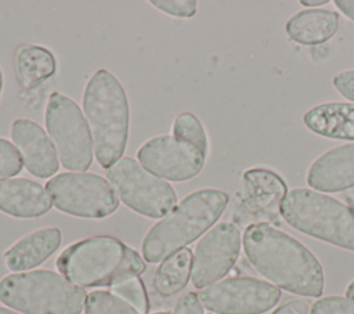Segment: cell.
Here are the masks:
<instances>
[{
  "label": "cell",
  "mask_w": 354,
  "mask_h": 314,
  "mask_svg": "<svg viewBox=\"0 0 354 314\" xmlns=\"http://www.w3.org/2000/svg\"><path fill=\"white\" fill-rule=\"evenodd\" d=\"M243 250L259 274L295 295L319 297L324 268L314 253L286 232L267 224H250L243 232Z\"/></svg>",
  "instance_id": "cell-1"
},
{
  "label": "cell",
  "mask_w": 354,
  "mask_h": 314,
  "mask_svg": "<svg viewBox=\"0 0 354 314\" xmlns=\"http://www.w3.org/2000/svg\"><path fill=\"white\" fill-rule=\"evenodd\" d=\"M83 111L95 159L109 169L122 158L129 138V100L120 80L109 71L98 69L86 84Z\"/></svg>",
  "instance_id": "cell-2"
},
{
  "label": "cell",
  "mask_w": 354,
  "mask_h": 314,
  "mask_svg": "<svg viewBox=\"0 0 354 314\" xmlns=\"http://www.w3.org/2000/svg\"><path fill=\"white\" fill-rule=\"evenodd\" d=\"M228 199L227 192L214 188L188 194L145 234L141 243L142 257L148 263H160L184 249L213 227L225 210Z\"/></svg>",
  "instance_id": "cell-3"
},
{
  "label": "cell",
  "mask_w": 354,
  "mask_h": 314,
  "mask_svg": "<svg viewBox=\"0 0 354 314\" xmlns=\"http://www.w3.org/2000/svg\"><path fill=\"white\" fill-rule=\"evenodd\" d=\"M58 271L82 288L113 286L145 271L141 256L115 237L98 235L65 248L57 257Z\"/></svg>",
  "instance_id": "cell-4"
},
{
  "label": "cell",
  "mask_w": 354,
  "mask_h": 314,
  "mask_svg": "<svg viewBox=\"0 0 354 314\" xmlns=\"http://www.w3.org/2000/svg\"><path fill=\"white\" fill-rule=\"evenodd\" d=\"M87 293L51 270L15 273L0 279V302L25 314H80Z\"/></svg>",
  "instance_id": "cell-5"
},
{
  "label": "cell",
  "mask_w": 354,
  "mask_h": 314,
  "mask_svg": "<svg viewBox=\"0 0 354 314\" xmlns=\"http://www.w3.org/2000/svg\"><path fill=\"white\" fill-rule=\"evenodd\" d=\"M281 216L295 230L354 252V209L311 188H293Z\"/></svg>",
  "instance_id": "cell-6"
},
{
  "label": "cell",
  "mask_w": 354,
  "mask_h": 314,
  "mask_svg": "<svg viewBox=\"0 0 354 314\" xmlns=\"http://www.w3.org/2000/svg\"><path fill=\"white\" fill-rule=\"evenodd\" d=\"M44 123L61 165L71 172H86L93 162V138L80 107L62 93L48 98Z\"/></svg>",
  "instance_id": "cell-7"
},
{
  "label": "cell",
  "mask_w": 354,
  "mask_h": 314,
  "mask_svg": "<svg viewBox=\"0 0 354 314\" xmlns=\"http://www.w3.org/2000/svg\"><path fill=\"white\" fill-rule=\"evenodd\" d=\"M106 177L118 198L145 217L160 219L177 203L174 188L133 158L119 159L108 169Z\"/></svg>",
  "instance_id": "cell-8"
},
{
  "label": "cell",
  "mask_w": 354,
  "mask_h": 314,
  "mask_svg": "<svg viewBox=\"0 0 354 314\" xmlns=\"http://www.w3.org/2000/svg\"><path fill=\"white\" fill-rule=\"evenodd\" d=\"M46 190L59 212L76 217L104 219L119 207L113 187L93 173L57 174L47 181Z\"/></svg>",
  "instance_id": "cell-9"
},
{
  "label": "cell",
  "mask_w": 354,
  "mask_h": 314,
  "mask_svg": "<svg viewBox=\"0 0 354 314\" xmlns=\"http://www.w3.org/2000/svg\"><path fill=\"white\" fill-rule=\"evenodd\" d=\"M202 306L214 314H263L281 299L278 286L254 277H232L203 288Z\"/></svg>",
  "instance_id": "cell-10"
},
{
  "label": "cell",
  "mask_w": 354,
  "mask_h": 314,
  "mask_svg": "<svg viewBox=\"0 0 354 314\" xmlns=\"http://www.w3.org/2000/svg\"><path fill=\"white\" fill-rule=\"evenodd\" d=\"M241 231L232 223H218L198 242L191 267V281L203 289L221 279L235 264L241 252Z\"/></svg>",
  "instance_id": "cell-11"
},
{
  "label": "cell",
  "mask_w": 354,
  "mask_h": 314,
  "mask_svg": "<svg viewBox=\"0 0 354 314\" xmlns=\"http://www.w3.org/2000/svg\"><path fill=\"white\" fill-rule=\"evenodd\" d=\"M138 162L151 173L170 181H187L203 169L206 155L173 136H156L137 151Z\"/></svg>",
  "instance_id": "cell-12"
},
{
  "label": "cell",
  "mask_w": 354,
  "mask_h": 314,
  "mask_svg": "<svg viewBox=\"0 0 354 314\" xmlns=\"http://www.w3.org/2000/svg\"><path fill=\"white\" fill-rule=\"evenodd\" d=\"M11 138L30 174L39 178H48L58 172L59 159L54 144L36 122L29 119L14 120Z\"/></svg>",
  "instance_id": "cell-13"
},
{
  "label": "cell",
  "mask_w": 354,
  "mask_h": 314,
  "mask_svg": "<svg viewBox=\"0 0 354 314\" xmlns=\"http://www.w3.org/2000/svg\"><path fill=\"white\" fill-rule=\"evenodd\" d=\"M306 181L317 192H340L354 187V142L318 156L308 167Z\"/></svg>",
  "instance_id": "cell-14"
},
{
  "label": "cell",
  "mask_w": 354,
  "mask_h": 314,
  "mask_svg": "<svg viewBox=\"0 0 354 314\" xmlns=\"http://www.w3.org/2000/svg\"><path fill=\"white\" fill-rule=\"evenodd\" d=\"M241 191L249 209L272 217L281 213V205L289 192L283 178L266 167L245 170L241 178Z\"/></svg>",
  "instance_id": "cell-15"
},
{
  "label": "cell",
  "mask_w": 354,
  "mask_h": 314,
  "mask_svg": "<svg viewBox=\"0 0 354 314\" xmlns=\"http://www.w3.org/2000/svg\"><path fill=\"white\" fill-rule=\"evenodd\" d=\"M51 207V196L39 183L28 178L0 181V212L18 219H33Z\"/></svg>",
  "instance_id": "cell-16"
},
{
  "label": "cell",
  "mask_w": 354,
  "mask_h": 314,
  "mask_svg": "<svg viewBox=\"0 0 354 314\" xmlns=\"http://www.w3.org/2000/svg\"><path fill=\"white\" fill-rule=\"evenodd\" d=\"M62 234L57 227L33 231L15 242L6 253L4 260L11 271H25L44 263L59 248Z\"/></svg>",
  "instance_id": "cell-17"
},
{
  "label": "cell",
  "mask_w": 354,
  "mask_h": 314,
  "mask_svg": "<svg viewBox=\"0 0 354 314\" xmlns=\"http://www.w3.org/2000/svg\"><path fill=\"white\" fill-rule=\"evenodd\" d=\"M303 122L318 136L354 141V104L351 102L315 105L304 113Z\"/></svg>",
  "instance_id": "cell-18"
},
{
  "label": "cell",
  "mask_w": 354,
  "mask_h": 314,
  "mask_svg": "<svg viewBox=\"0 0 354 314\" xmlns=\"http://www.w3.org/2000/svg\"><path fill=\"white\" fill-rule=\"evenodd\" d=\"M339 28V14L325 8L296 12L285 24L286 35L299 44L315 46L328 41Z\"/></svg>",
  "instance_id": "cell-19"
},
{
  "label": "cell",
  "mask_w": 354,
  "mask_h": 314,
  "mask_svg": "<svg viewBox=\"0 0 354 314\" xmlns=\"http://www.w3.org/2000/svg\"><path fill=\"white\" fill-rule=\"evenodd\" d=\"M57 68L54 54L41 46H22L15 54V72L26 90H33L48 80Z\"/></svg>",
  "instance_id": "cell-20"
},
{
  "label": "cell",
  "mask_w": 354,
  "mask_h": 314,
  "mask_svg": "<svg viewBox=\"0 0 354 314\" xmlns=\"http://www.w3.org/2000/svg\"><path fill=\"white\" fill-rule=\"evenodd\" d=\"M192 252L184 248L166 257L156 268L153 288L160 296H171L185 288L191 275Z\"/></svg>",
  "instance_id": "cell-21"
},
{
  "label": "cell",
  "mask_w": 354,
  "mask_h": 314,
  "mask_svg": "<svg viewBox=\"0 0 354 314\" xmlns=\"http://www.w3.org/2000/svg\"><path fill=\"white\" fill-rule=\"evenodd\" d=\"M173 137L195 145L205 155H207V151H209L207 134L202 123L194 113L183 112L176 118L173 124Z\"/></svg>",
  "instance_id": "cell-22"
},
{
  "label": "cell",
  "mask_w": 354,
  "mask_h": 314,
  "mask_svg": "<svg viewBox=\"0 0 354 314\" xmlns=\"http://www.w3.org/2000/svg\"><path fill=\"white\" fill-rule=\"evenodd\" d=\"M84 314H140L129 303L106 290H93L87 295Z\"/></svg>",
  "instance_id": "cell-23"
},
{
  "label": "cell",
  "mask_w": 354,
  "mask_h": 314,
  "mask_svg": "<svg viewBox=\"0 0 354 314\" xmlns=\"http://www.w3.org/2000/svg\"><path fill=\"white\" fill-rule=\"evenodd\" d=\"M111 292L120 297L122 300H124L126 303H129L140 314H148L149 300L144 282L138 275L118 282L116 285L111 286Z\"/></svg>",
  "instance_id": "cell-24"
},
{
  "label": "cell",
  "mask_w": 354,
  "mask_h": 314,
  "mask_svg": "<svg viewBox=\"0 0 354 314\" xmlns=\"http://www.w3.org/2000/svg\"><path fill=\"white\" fill-rule=\"evenodd\" d=\"M22 166L24 162L18 149L8 140L0 137V180L17 176L21 173Z\"/></svg>",
  "instance_id": "cell-25"
},
{
  "label": "cell",
  "mask_w": 354,
  "mask_h": 314,
  "mask_svg": "<svg viewBox=\"0 0 354 314\" xmlns=\"http://www.w3.org/2000/svg\"><path fill=\"white\" fill-rule=\"evenodd\" d=\"M310 314H354V302L343 296H326L318 299Z\"/></svg>",
  "instance_id": "cell-26"
},
{
  "label": "cell",
  "mask_w": 354,
  "mask_h": 314,
  "mask_svg": "<svg viewBox=\"0 0 354 314\" xmlns=\"http://www.w3.org/2000/svg\"><path fill=\"white\" fill-rule=\"evenodd\" d=\"M151 4L158 10L177 17V18H191L196 12L195 0H152Z\"/></svg>",
  "instance_id": "cell-27"
},
{
  "label": "cell",
  "mask_w": 354,
  "mask_h": 314,
  "mask_svg": "<svg viewBox=\"0 0 354 314\" xmlns=\"http://www.w3.org/2000/svg\"><path fill=\"white\" fill-rule=\"evenodd\" d=\"M333 87L339 94L354 104V69L339 72L333 77Z\"/></svg>",
  "instance_id": "cell-28"
},
{
  "label": "cell",
  "mask_w": 354,
  "mask_h": 314,
  "mask_svg": "<svg viewBox=\"0 0 354 314\" xmlns=\"http://www.w3.org/2000/svg\"><path fill=\"white\" fill-rule=\"evenodd\" d=\"M173 314H203V306L196 293L188 292L178 299Z\"/></svg>",
  "instance_id": "cell-29"
},
{
  "label": "cell",
  "mask_w": 354,
  "mask_h": 314,
  "mask_svg": "<svg viewBox=\"0 0 354 314\" xmlns=\"http://www.w3.org/2000/svg\"><path fill=\"white\" fill-rule=\"evenodd\" d=\"M272 314H310V304L301 299H293L272 311Z\"/></svg>",
  "instance_id": "cell-30"
},
{
  "label": "cell",
  "mask_w": 354,
  "mask_h": 314,
  "mask_svg": "<svg viewBox=\"0 0 354 314\" xmlns=\"http://www.w3.org/2000/svg\"><path fill=\"white\" fill-rule=\"evenodd\" d=\"M335 6L351 21H354V0H336Z\"/></svg>",
  "instance_id": "cell-31"
},
{
  "label": "cell",
  "mask_w": 354,
  "mask_h": 314,
  "mask_svg": "<svg viewBox=\"0 0 354 314\" xmlns=\"http://www.w3.org/2000/svg\"><path fill=\"white\" fill-rule=\"evenodd\" d=\"M326 3H328V0H301L300 1V4H303L306 7H321Z\"/></svg>",
  "instance_id": "cell-32"
},
{
  "label": "cell",
  "mask_w": 354,
  "mask_h": 314,
  "mask_svg": "<svg viewBox=\"0 0 354 314\" xmlns=\"http://www.w3.org/2000/svg\"><path fill=\"white\" fill-rule=\"evenodd\" d=\"M346 297L354 302V279L348 284V286L346 289Z\"/></svg>",
  "instance_id": "cell-33"
},
{
  "label": "cell",
  "mask_w": 354,
  "mask_h": 314,
  "mask_svg": "<svg viewBox=\"0 0 354 314\" xmlns=\"http://www.w3.org/2000/svg\"><path fill=\"white\" fill-rule=\"evenodd\" d=\"M0 314H19L17 311H12V310H8L6 307H0Z\"/></svg>",
  "instance_id": "cell-34"
},
{
  "label": "cell",
  "mask_w": 354,
  "mask_h": 314,
  "mask_svg": "<svg viewBox=\"0 0 354 314\" xmlns=\"http://www.w3.org/2000/svg\"><path fill=\"white\" fill-rule=\"evenodd\" d=\"M1 90H3V73L0 69V95H1Z\"/></svg>",
  "instance_id": "cell-35"
},
{
  "label": "cell",
  "mask_w": 354,
  "mask_h": 314,
  "mask_svg": "<svg viewBox=\"0 0 354 314\" xmlns=\"http://www.w3.org/2000/svg\"><path fill=\"white\" fill-rule=\"evenodd\" d=\"M153 314H170V313H167V311H159V313H153Z\"/></svg>",
  "instance_id": "cell-36"
}]
</instances>
